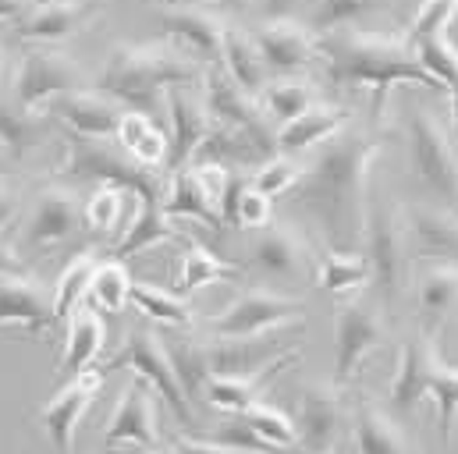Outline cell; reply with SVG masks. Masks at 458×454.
I'll use <instances>...</instances> for the list:
<instances>
[{
  "label": "cell",
  "mask_w": 458,
  "mask_h": 454,
  "mask_svg": "<svg viewBox=\"0 0 458 454\" xmlns=\"http://www.w3.org/2000/svg\"><path fill=\"white\" fill-rule=\"evenodd\" d=\"M242 277V266L228 263L225 256L210 252L207 245L199 241H189L185 245V256H182V273H178V291L182 295H192L207 284H221V281H234Z\"/></svg>",
  "instance_id": "37"
},
{
  "label": "cell",
  "mask_w": 458,
  "mask_h": 454,
  "mask_svg": "<svg viewBox=\"0 0 458 454\" xmlns=\"http://www.w3.org/2000/svg\"><path fill=\"white\" fill-rule=\"evenodd\" d=\"M174 451L178 454H249V451L225 448V444H214V441H189V437H178V441H174Z\"/></svg>",
  "instance_id": "53"
},
{
  "label": "cell",
  "mask_w": 458,
  "mask_h": 454,
  "mask_svg": "<svg viewBox=\"0 0 458 454\" xmlns=\"http://www.w3.org/2000/svg\"><path fill=\"white\" fill-rule=\"evenodd\" d=\"M252 189H259L263 196H270V199H277V196H284V192H292L299 181H302V167L292 160V156H270L263 167H256L252 171Z\"/></svg>",
  "instance_id": "48"
},
{
  "label": "cell",
  "mask_w": 458,
  "mask_h": 454,
  "mask_svg": "<svg viewBox=\"0 0 458 454\" xmlns=\"http://www.w3.org/2000/svg\"><path fill=\"white\" fill-rule=\"evenodd\" d=\"M117 146L142 167H164L167 164V153H171V135L149 117V114L139 111H124L121 114V124H117Z\"/></svg>",
  "instance_id": "28"
},
{
  "label": "cell",
  "mask_w": 458,
  "mask_h": 454,
  "mask_svg": "<svg viewBox=\"0 0 458 454\" xmlns=\"http://www.w3.org/2000/svg\"><path fill=\"white\" fill-rule=\"evenodd\" d=\"M14 214H18V196L11 192V189H4L0 185V227H7L14 221Z\"/></svg>",
  "instance_id": "55"
},
{
  "label": "cell",
  "mask_w": 458,
  "mask_h": 454,
  "mask_svg": "<svg viewBox=\"0 0 458 454\" xmlns=\"http://www.w3.org/2000/svg\"><path fill=\"white\" fill-rule=\"evenodd\" d=\"M427 398H434L437 405V430H441V441L452 444V433H455L458 423V366L445 362L441 355L434 358V373H430V391Z\"/></svg>",
  "instance_id": "43"
},
{
  "label": "cell",
  "mask_w": 458,
  "mask_h": 454,
  "mask_svg": "<svg viewBox=\"0 0 458 454\" xmlns=\"http://www.w3.org/2000/svg\"><path fill=\"white\" fill-rule=\"evenodd\" d=\"M355 426V454H420L416 441L405 433L398 416L373 398H359L352 412Z\"/></svg>",
  "instance_id": "23"
},
{
  "label": "cell",
  "mask_w": 458,
  "mask_h": 454,
  "mask_svg": "<svg viewBox=\"0 0 458 454\" xmlns=\"http://www.w3.org/2000/svg\"><path fill=\"white\" fill-rule=\"evenodd\" d=\"M0 273H29L25 259H21V256H14L4 241H0Z\"/></svg>",
  "instance_id": "54"
},
{
  "label": "cell",
  "mask_w": 458,
  "mask_h": 454,
  "mask_svg": "<svg viewBox=\"0 0 458 454\" xmlns=\"http://www.w3.org/2000/svg\"><path fill=\"white\" fill-rule=\"evenodd\" d=\"M167 114H171V153H167V171H185L192 167L199 146L207 142L214 117L207 111V100L189 93V86H178L167 93Z\"/></svg>",
  "instance_id": "17"
},
{
  "label": "cell",
  "mask_w": 458,
  "mask_h": 454,
  "mask_svg": "<svg viewBox=\"0 0 458 454\" xmlns=\"http://www.w3.org/2000/svg\"><path fill=\"white\" fill-rule=\"evenodd\" d=\"M171 238H178V231L171 227V217L164 214V206H139V214L131 217L128 231L117 241L114 256L128 259V256H135L142 248H153L160 241H171Z\"/></svg>",
  "instance_id": "41"
},
{
  "label": "cell",
  "mask_w": 458,
  "mask_h": 454,
  "mask_svg": "<svg viewBox=\"0 0 458 454\" xmlns=\"http://www.w3.org/2000/svg\"><path fill=\"white\" fill-rule=\"evenodd\" d=\"M131 277L124 270L121 259L111 263H100L97 273H93V284H89V302L100 309V313H121L128 302H131Z\"/></svg>",
  "instance_id": "44"
},
{
  "label": "cell",
  "mask_w": 458,
  "mask_h": 454,
  "mask_svg": "<svg viewBox=\"0 0 458 454\" xmlns=\"http://www.w3.org/2000/svg\"><path fill=\"white\" fill-rule=\"evenodd\" d=\"M79 221H82L79 196L72 189H64V185H50V189L39 192V199L32 206L25 238L36 248H54V245H61V241H68L75 234Z\"/></svg>",
  "instance_id": "24"
},
{
  "label": "cell",
  "mask_w": 458,
  "mask_h": 454,
  "mask_svg": "<svg viewBox=\"0 0 458 454\" xmlns=\"http://www.w3.org/2000/svg\"><path fill=\"white\" fill-rule=\"evenodd\" d=\"M448 97H452V135H455V142H458V82L448 89Z\"/></svg>",
  "instance_id": "58"
},
{
  "label": "cell",
  "mask_w": 458,
  "mask_h": 454,
  "mask_svg": "<svg viewBox=\"0 0 458 454\" xmlns=\"http://www.w3.org/2000/svg\"><path fill=\"white\" fill-rule=\"evenodd\" d=\"M409 156H412V167L423 189L434 199H441V206H458L455 135L427 107H412L409 114Z\"/></svg>",
  "instance_id": "6"
},
{
  "label": "cell",
  "mask_w": 458,
  "mask_h": 454,
  "mask_svg": "<svg viewBox=\"0 0 458 454\" xmlns=\"http://www.w3.org/2000/svg\"><path fill=\"white\" fill-rule=\"evenodd\" d=\"M242 419H245L256 433H263L270 444H277V448H284V451L299 448V430H295V423H292L281 408L259 401V405H252L249 412H242Z\"/></svg>",
  "instance_id": "47"
},
{
  "label": "cell",
  "mask_w": 458,
  "mask_h": 454,
  "mask_svg": "<svg viewBox=\"0 0 458 454\" xmlns=\"http://www.w3.org/2000/svg\"><path fill=\"white\" fill-rule=\"evenodd\" d=\"M380 7H384V0H313L310 29L317 36L335 32V29H352L355 21H362L366 14H373Z\"/></svg>",
  "instance_id": "45"
},
{
  "label": "cell",
  "mask_w": 458,
  "mask_h": 454,
  "mask_svg": "<svg viewBox=\"0 0 458 454\" xmlns=\"http://www.w3.org/2000/svg\"><path fill=\"white\" fill-rule=\"evenodd\" d=\"M160 29L167 36L171 46H178L185 57H192L203 68L221 64L225 54V32L228 25L221 18H214L203 7H164L160 11Z\"/></svg>",
  "instance_id": "13"
},
{
  "label": "cell",
  "mask_w": 458,
  "mask_h": 454,
  "mask_svg": "<svg viewBox=\"0 0 458 454\" xmlns=\"http://www.w3.org/2000/svg\"><path fill=\"white\" fill-rule=\"evenodd\" d=\"M214 444H225L234 451H249V454H284V448L270 444L263 433H256L242 416H231L228 423H221L214 430Z\"/></svg>",
  "instance_id": "49"
},
{
  "label": "cell",
  "mask_w": 458,
  "mask_h": 454,
  "mask_svg": "<svg viewBox=\"0 0 458 454\" xmlns=\"http://www.w3.org/2000/svg\"><path fill=\"white\" fill-rule=\"evenodd\" d=\"M131 306L142 316H149L157 324H167V327H178V331L192 327V320H196V313H192V306L185 298H178V295H171V291H164L157 284H146V281L131 284Z\"/></svg>",
  "instance_id": "40"
},
{
  "label": "cell",
  "mask_w": 458,
  "mask_h": 454,
  "mask_svg": "<svg viewBox=\"0 0 458 454\" xmlns=\"http://www.w3.org/2000/svg\"><path fill=\"white\" fill-rule=\"evenodd\" d=\"M320 61L335 89H369L373 114L384 117L394 86H445L420 64L412 32H369V29H335L320 36Z\"/></svg>",
  "instance_id": "2"
},
{
  "label": "cell",
  "mask_w": 458,
  "mask_h": 454,
  "mask_svg": "<svg viewBox=\"0 0 458 454\" xmlns=\"http://www.w3.org/2000/svg\"><path fill=\"white\" fill-rule=\"evenodd\" d=\"M263 107L274 121L288 124V121H295V117L317 107V89L306 79H281V82H270L263 89Z\"/></svg>",
  "instance_id": "42"
},
{
  "label": "cell",
  "mask_w": 458,
  "mask_h": 454,
  "mask_svg": "<svg viewBox=\"0 0 458 454\" xmlns=\"http://www.w3.org/2000/svg\"><path fill=\"white\" fill-rule=\"evenodd\" d=\"M416 306L420 316L437 327L458 309V263H430L416 281Z\"/></svg>",
  "instance_id": "32"
},
{
  "label": "cell",
  "mask_w": 458,
  "mask_h": 454,
  "mask_svg": "<svg viewBox=\"0 0 458 454\" xmlns=\"http://www.w3.org/2000/svg\"><path fill=\"white\" fill-rule=\"evenodd\" d=\"M97 259L93 252H79L57 277L54 284V324H68L79 309L82 298H89V284H93V273H97Z\"/></svg>",
  "instance_id": "38"
},
{
  "label": "cell",
  "mask_w": 458,
  "mask_h": 454,
  "mask_svg": "<svg viewBox=\"0 0 458 454\" xmlns=\"http://www.w3.org/2000/svg\"><path fill=\"white\" fill-rule=\"evenodd\" d=\"M43 139H47V121H43L39 114L0 100V153L25 156V153L36 149Z\"/></svg>",
  "instance_id": "39"
},
{
  "label": "cell",
  "mask_w": 458,
  "mask_h": 454,
  "mask_svg": "<svg viewBox=\"0 0 458 454\" xmlns=\"http://www.w3.org/2000/svg\"><path fill=\"white\" fill-rule=\"evenodd\" d=\"M306 4H313V0H259V11L267 21H281V18H295Z\"/></svg>",
  "instance_id": "52"
},
{
  "label": "cell",
  "mask_w": 458,
  "mask_h": 454,
  "mask_svg": "<svg viewBox=\"0 0 458 454\" xmlns=\"http://www.w3.org/2000/svg\"><path fill=\"white\" fill-rule=\"evenodd\" d=\"M50 114L57 121H64L75 135L82 139H114L117 124H121V104H114L111 97L104 93H64L50 104Z\"/></svg>",
  "instance_id": "25"
},
{
  "label": "cell",
  "mask_w": 458,
  "mask_h": 454,
  "mask_svg": "<svg viewBox=\"0 0 458 454\" xmlns=\"http://www.w3.org/2000/svg\"><path fill=\"white\" fill-rule=\"evenodd\" d=\"M97 11L100 7L86 0H39L21 14L18 36L32 43H64L82 32L97 18Z\"/></svg>",
  "instance_id": "21"
},
{
  "label": "cell",
  "mask_w": 458,
  "mask_h": 454,
  "mask_svg": "<svg viewBox=\"0 0 458 454\" xmlns=\"http://www.w3.org/2000/svg\"><path fill=\"white\" fill-rule=\"evenodd\" d=\"M54 324V291L32 273H0V327L43 334Z\"/></svg>",
  "instance_id": "19"
},
{
  "label": "cell",
  "mask_w": 458,
  "mask_h": 454,
  "mask_svg": "<svg viewBox=\"0 0 458 454\" xmlns=\"http://www.w3.org/2000/svg\"><path fill=\"white\" fill-rule=\"evenodd\" d=\"M104 444H135L146 451H157L160 444V430H157V401H153V383L142 376H131V383L124 387L121 401H117L114 416L107 423Z\"/></svg>",
  "instance_id": "15"
},
{
  "label": "cell",
  "mask_w": 458,
  "mask_h": 454,
  "mask_svg": "<svg viewBox=\"0 0 458 454\" xmlns=\"http://www.w3.org/2000/svg\"><path fill=\"white\" fill-rule=\"evenodd\" d=\"M249 263L267 273V277H277V281H295V277H306L310 273V248L302 241L299 231H292L288 224H267L259 227L252 248H249Z\"/></svg>",
  "instance_id": "20"
},
{
  "label": "cell",
  "mask_w": 458,
  "mask_h": 454,
  "mask_svg": "<svg viewBox=\"0 0 458 454\" xmlns=\"http://www.w3.org/2000/svg\"><path fill=\"white\" fill-rule=\"evenodd\" d=\"M373 284V270L366 252H344V248H324L320 270H317V288L327 295H348Z\"/></svg>",
  "instance_id": "36"
},
{
  "label": "cell",
  "mask_w": 458,
  "mask_h": 454,
  "mask_svg": "<svg viewBox=\"0 0 458 454\" xmlns=\"http://www.w3.org/2000/svg\"><path fill=\"white\" fill-rule=\"evenodd\" d=\"M221 68L228 71L231 79H234L249 97H256V93H263V89L270 86V82H267L270 68H267L263 54H259V43H256V36H249V32H242V29H228V32H225Z\"/></svg>",
  "instance_id": "31"
},
{
  "label": "cell",
  "mask_w": 458,
  "mask_h": 454,
  "mask_svg": "<svg viewBox=\"0 0 458 454\" xmlns=\"http://www.w3.org/2000/svg\"><path fill=\"white\" fill-rule=\"evenodd\" d=\"M295 358H299V351L292 348L288 355L274 358V362L263 366L259 373H249V376H210V383H207V405H210V408H221V412H231V416L249 412L252 405L263 401L270 380H274L284 366H292Z\"/></svg>",
  "instance_id": "27"
},
{
  "label": "cell",
  "mask_w": 458,
  "mask_h": 454,
  "mask_svg": "<svg viewBox=\"0 0 458 454\" xmlns=\"http://www.w3.org/2000/svg\"><path fill=\"white\" fill-rule=\"evenodd\" d=\"M344 124H348V111L342 107H331V104H317L313 111H306L302 117L288 121L277 128V153L281 156H292V153H302L317 142H327L331 135H338Z\"/></svg>",
  "instance_id": "29"
},
{
  "label": "cell",
  "mask_w": 458,
  "mask_h": 454,
  "mask_svg": "<svg viewBox=\"0 0 458 454\" xmlns=\"http://www.w3.org/2000/svg\"><path fill=\"white\" fill-rule=\"evenodd\" d=\"M344 426H348V405H344V394L338 387L310 383L299 394L295 430H299V451L302 454H331Z\"/></svg>",
  "instance_id": "12"
},
{
  "label": "cell",
  "mask_w": 458,
  "mask_h": 454,
  "mask_svg": "<svg viewBox=\"0 0 458 454\" xmlns=\"http://www.w3.org/2000/svg\"><path fill=\"white\" fill-rule=\"evenodd\" d=\"M437 344L430 340V331H420L402 344L391 387H387V408L394 416H412L416 405L427 398L430 391V373H434V358H437Z\"/></svg>",
  "instance_id": "16"
},
{
  "label": "cell",
  "mask_w": 458,
  "mask_h": 454,
  "mask_svg": "<svg viewBox=\"0 0 458 454\" xmlns=\"http://www.w3.org/2000/svg\"><path fill=\"white\" fill-rule=\"evenodd\" d=\"M64 171L75 174V178H97L104 185H124L131 189L142 206H164V192L167 185L160 181V174L153 167H142L135 164L121 146H107L104 139H82V135H72L68 139V160H64Z\"/></svg>",
  "instance_id": "5"
},
{
  "label": "cell",
  "mask_w": 458,
  "mask_h": 454,
  "mask_svg": "<svg viewBox=\"0 0 458 454\" xmlns=\"http://www.w3.org/2000/svg\"><path fill=\"white\" fill-rule=\"evenodd\" d=\"M0 79H4V50H0Z\"/></svg>",
  "instance_id": "59"
},
{
  "label": "cell",
  "mask_w": 458,
  "mask_h": 454,
  "mask_svg": "<svg viewBox=\"0 0 458 454\" xmlns=\"http://www.w3.org/2000/svg\"><path fill=\"white\" fill-rule=\"evenodd\" d=\"M284 324H302V302L277 295V291L252 288V291H242L221 313H214L207 320V331H210V338L231 340L259 338V334H270Z\"/></svg>",
  "instance_id": "8"
},
{
  "label": "cell",
  "mask_w": 458,
  "mask_h": 454,
  "mask_svg": "<svg viewBox=\"0 0 458 454\" xmlns=\"http://www.w3.org/2000/svg\"><path fill=\"white\" fill-rule=\"evenodd\" d=\"M139 206H142V199L131 189H124V185H100L93 192V199L86 203L82 217H86V224L93 227L97 234H117V231L124 234L128 224H131V217L139 214Z\"/></svg>",
  "instance_id": "34"
},
{
  "label": "cell",
  "mask_w": 458,
  "mask_h": 454,
  "mask_svg": "<svg viewBox=\"0 0 458 454\" xmlns=\"http://www.w3.org/2000/svg\"><path fill=\"white\" fill-rule=\"evenodd\" d=\"M331 454H335V451H331Z\"/></svg>",
  "instance_id": "60"
},
{
  "label": "cell",
  "mask_w": 458,
  "mask_h": 454,
  "mask_svg": "<svg viewBox=\"0 0 458 454\" xmlns=\"http://www.w3.org/2000/svg\"><path fill=\"white\" fill-rule=\"evenodd\" d=\"M104 373H107V369H86V373L72 376V380L43 405L39 419H43V426H47L54 448L61 454H72V448H75L79 423H82V416L89 412V405L97 401V394H100V387H104Z\"/></svg>",
  "instance_id": "14"
},
{
  "label": "cell",
  "mask_w": 458,
  "mask_h": 454,
  "mask_svg": "<svg viewBox=\"0 0 458 454\" xmlns=\"http://www.w3.org/2000/svg\"><path fill=\"white\" fill-rule=\"evenodd\" d=\"M420 64L445 86V93L458 82V46L448 36H427V39H412Z\"/></svg>",
  "instance_id": "46"
},
{
  "label": "cell",
  "mask_w": 458,
  "mask_h": 454,
  "mask_svg": "<svg viewBox=\"0 0 458 454\" xmlns=\"http://www.w3.org/2000/svg\"><path fill=\"white\" fill-rule=\"evenodd\" d=\"M412 252L430 263H458V214L452 206L416 203L405 217Z\"/></svg>",
  "instance_id": "22"
},
{
  "label": "cell",
  "mask_w": 458,
  "mask_h": 454,
  "mask_svg": "<svg viewBox=\"0 0 458 454\" xmlns=\"http://www.w3.org/2000/svg\"><path fill=\"white\" fill-rule=\"evenodd\" d=\"M274 199L263 196L259 189H252V181H245V189L238 192V206H234V224L238 227H267L274 217Z\"/></svg>",
  "instance_id": "51"
},
{
  "label": "cell",
  "mask_w": 458,
  "mask_h": 454,
  "mask_svg": "<svg viewBox=\"0 0 458 454\" xmlns=\"http://www.w3.org/2000/svg\"><path fill=\"white\" fill-rule=\"evenodd\" d=\"M207 79L203 64L185 57L171 43H117L100 68V93L121 104L124 111L157 114L167 107V93L178 86H192Z\"/></svg>",
  "instance_id": "3"
},
{
  "label": "cell",
  "mask_w": 458,
  "mask_h": 454,
  "mask_svg": "<svg viewBox=\"0 0 458 454\" xmlns=\"http://www.w3.org/2000/svg\"><path fill=\"white\" fill-rule=\"evenodd\" d=\"M387 340V324L366 302H342L335 313V380L348 383L362 358Z\"/></svg>",
  "instance_id": "11"
},
{
  "label": "cell",
  "mask_w": 458,
  "mask_h": 454,
  "mask_svg": "<svg viewBox=\"0 0 458 454\" xmlns=\"http://www.w3.org/2000/svg\"><path fill=\"white\" fill-rule=\"evenodd\" d=\"M210 369L214 376H249L259 373L263 366H270L274 358L288 355V340H281L274 331L259 334V338H231V340H210Z\"/></svg>",
  "instance_id": "26"
},
{
  "label": "cell",
  "mask_w": 458,
  "mask_h": 454,
  "mask_svg": "<svg viewBox=\"0 0 458 454\" xmlns=\"http://www.w3.org/2000/svg\"><path fill=\"white\" fill-rule=\"evenodd\" d=\"M107 340V327L100 320V313L93 309H75V316L68 320V338H64V358H61V373L72 380L79 373H86Z\"/></svg>",
  "instance_id": "30"
},
{
  "label": "cell",
  "mask_w": 458,
  "mask_h": 454,
  "mask_svg": "<svg viewBox=\"0 0 458 454\" xmlns=\"http://www.w3.org/2000/svg\"><path fill=\"white\" fill-rule=\"evenodd\" d=\"M164 344H167V355H171V362H174L178 383H182V391L189 394V401H207V383H210V376H214L207 344L196 338H185V334L164 338Z\"/></svg>",
  "instance_id": "35"
},
{
  "label": "cell",
  "mask_w": 458,
  "mask_h": 454,
  "mask_svg": "<svg viewBox=\"0 0 458 454\" xmlns=\"http://www.w3.org/2000/svg\"><path fill=\"white\" fill-rule=\"evenodd\" d=\"M164 214H167V217L199 221V224H207V227H225L221 210L210 203V196L203 192V185H199V178H196L192 167L171 174L167 192H164Z\"/></svg>",
  "instance_id": "33"
},
{
  "label": "cell",
  "mask_w": 458,
  "mask_h": 454,
  "mask_svg": "<svg viewBox=\"0 0 458 454\" xmlns=\"http://www.w3.org/2000/svg\"><path fill=\"white\" fill-rule=\"evenodd\" d=\"M203 100H207V111L214 117V124H225V128H238V131H249L256 142H263L270 153H277V131H270L263 111L256 107V100L231 79L221 64L207 68V79H203Z\"/></svg>",
  "instance_id": "10"
},
{
  "label": "cell",
  "mask_w": 458,
  "mask_h": 454,
  "mask_svg": "<svg viewBox=\"0 0 458 454\" xmlns=\"http://www.w3.org/2000/svg\"><path fill=\"white\" fill-rule=\"evenodd\" d=\"M121 366H128L135 376L149 380L153 391L167 401V408H171L185 426L196 423V416H192V401H189V394L182 391L178 373H174V362H171V355H167V344H164V338H160L157 331L135 327V331L128 334V340H124V348L117 351L104 369H121Z\"/></svg>",
  "instance_id": "7"
},
{
  "label": "cell",
  "mask_w": 458,
  "mask_h": 454,
  "mask_svg": "<svg viewBox=\"0 0 458 454\" xmlns=\"http://www.w3.org/2000/svg\"><path fill=\"white\" fill-rule=\"evenodd\" d=\"M380 149H384V135L355 128L348 121L302 167L295 199L324 227L331 248L355 252L362 245L366 210H369V167L380 156Z\"/></svg>",
  "instance_id": "1"
},
{
  "label": "cell",
  "mask_w": 458,
  "mask_h": 454,
  "mask_svg": "<svg viewBox=\"0 0 458 454\" xmlns=\"http://www.w3.org/2000/svg\"><path fill=\"white\" fill-rule=\"evenodd\" d=\"M256 43H259L267 68L281 71V75L302 71L320 57V36L310 25H302L299 18L263 21V29L256 32Z\"/></svg>",
  "instance_id": "18"
},
{
  "label": "cell",
  "mask_w": 458,
  "mask_h": 454,
  "mask_svg": "<svg viewBox=\"0 0 458 454\" xmlns=\"http://www.w3.org/2000/svg\"><path fill=\"white\" fill-rule=\"evenodd\" d=\"M174 4L178 7H203L207 11V7H242L245 0H174Z\"/></svg>",
  "instance_id": "57"
},
{
  "label": "cell",
  "mask_w": 458,
  "mask_h": 454,
  "mask_svg": "<svg viewBox=\"0 0 458 454\" xmlns=\"http://www.w3.org/2000/svg\"><path fill=\"white\" fill-rule=\"evenodd\" d=\"M362 252L373 270V284L380 298L391 306L405 291L412 277V238L409 224L387 199H369L366 210V231H362Z\"/></svg>",
  "instance_id": "4"
},
{
  "label": "cell",
  "mask_w": 458,
  "mask_h": 454,
  "mask_svg": "<svg viewBox=\"0 0 458 454\" xmlns=\"http://www.w3.org/2000/svg\"><path fill=\"white\" fill-rule=\"evenodd\" d=\"M458 0H420L416 14H412V39H427V36H445L448 25L455 21Z\"/></svg>",
  "instance_id": "50"
},
{
  "label": "cell",
  "mask_w": 458,
  "mask_h": 454,
  "mask_svg": "<svg viewBox=\"0 0 458 454\" xmlns=\"http://www.w3.org/2000/svg\"><path fill=\"white\" fill-rule=\"evenodd\" d=\"M82 68L57 50H29L14 71V104L25 111H39L64 93L82 86Z\"/></svg>",
  "instance_id": "9"
},
{
  "label": "cell",
  "mask_w": 458,
  "mask_h": 454,
  "mask_svg": "<svg viewBox=\"0 0 458 454\" xmlns=\"http://www.w3.org/2000/svg\"><path fill=\"white\" fill-rule=\"evenodd\" d=\"M29 7H32L29 0H0V21H21Z\"/></svg>",
  "instance_id": "56"
}]
</instances>
